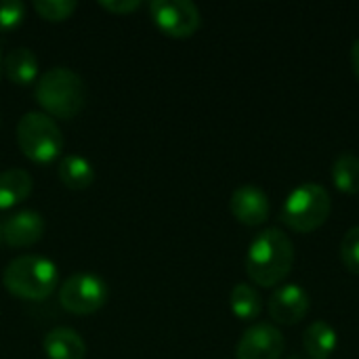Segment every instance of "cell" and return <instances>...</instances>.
Masks as SVG:
<instances>
[{"instance_id": "6da1fadb", "label": "cell", "mask_w": 359, "mask_h": 359, "mask_svg": "<svg viewBox=\"0 0 359 359\" xmlns=\"http://www.w3.org/2000/svg\"><path fill=\"white\" fill-rule=\"evenodd\" d=\"M294 265V244L278 227L261 231L248 246L246 273L252 284L271 288L282 284Z\"/></svg>"}, {"instance_id": "7a4b0ae2", "label": "cell", "mask_w": 359, "mask_h": 359, "mask_svg": "<svg viewBox=\"0 0 359 359\" xmlns=\"http://www.w3.org/2000/svg\"><path fill=\"white\" fill-rule=\"evenodd\" d=\"M34 97L46 116L72 120L86 103V86L74 69L57 65L38 76Z\"/></svg>"}, {"instance_id": "3957f363", "label": "cell", "mask_w": 359, "mask_h": 359, "mask_svg": "<svg viewBox=\"0 0 359 359\" xmlns=\"http://www.w3.org/2000/svg\"><path fill=\"white\" fill-rule=\"evenodd\" d=\"M2 284L17 299L46 301L59 284V271L46 257L21 255L4 267Z\"/></svg>"}, {"instance_id": "277c9868", "label": "cell", "mask_w": 359, "mask_h": 359, "mask_svg": "<svg viewBox=\"0 0 359 359\" xmlns=\"http://www.w3.org/2000/svg\"><path fill=\"white\" fill-rule=\"evenodd\" d=\"M15 139L21 154L38 164H48L57 160L63 151L65 139L55 122V118L44 111H27L19 118L15 128Z\"/></svg>"}, {"instance_id": "5b68a950", "label": "cell", "mask_w": 359, "mask_h": 359, "mask_svg": "<svg viewBox=\"0 0 359 359\" xmlns=\"http://www.w3.org/2000/svg\"><path fill=\"white\" fill-rule=\"evenodd\" d=\"M330 208L332 200L324 185L303 183L284 200L280 219L288 229L297 233H309L326 223V219L330 217Z\"/></svg>"}, {"instance_id": "8992f818", "label": "cell", "mask_w": 359, "mask_h": 359, "mask_svg": "<svg viewBox=\"0 0 359 359\" xmlns=\"http://www.w3.org/2000/svg\"><path fill=\"white\" fill-rule=\"evenodd\" d=\"M107 284L88 271L69 276L59 288V303L67 313L90 316L107 303Z\"/></svg>"}, {"instance_id": "52a82bcc", "label": "cell", "mask_w": 359, "mask_h": 359, "mask_svg": "<svg viewBox=\"0 0 359 359\" xmlns=\"http://www.w3.org/2000/svg\"><path fill=\"white\" fill-rule=\"evenodd\" d=\"M149 15L158 29L170 38H189L202 25L200 8L191 0H154Z\"/></svg>"}, {"instance_id": "ba28073f", "label": "cell", "mask_w": 359, "mask_h": 359, "mask_svg": "<svg viewBox=\"0 0 359 359\" xmlns=\"http://www.w3.org/2000/svg\"><path fill=\"white\" fill-rule=\"evenodd\" d=\"M284 334L276 324H252L238 341L236 359H280L284 353Z\"/></svg>"}, {"instance_id": "9c48e42d", "label": "cell", "mask_w": 359, "mask_h": 359, "mask_svg": "<svg viewBox=\"0 0 359 359\" xmlns=\"http://www.w3.org/2000/svg\"><path fill=\"white\" fill-rule=\"evenodd\" d=\"M311 309V297L301 284H282L269 297V316L280 326H294Z\"/></svg>"}, {"instance_id": "30bf717a", "label": "cell", "mask_w": 359, "mask_h": 359, "mask_svg": "<svg viewBox=\"0 0 359 359\" xmlns=\"http://www.w3.org/2000/svg\"><path fill=\"white\" fill-rule=\"evenodd\" d=\"M229 210L236 217V221H240L246 227H259L263 225L269 215H271V204L267 194L252 183L240 185L231 198H229Z\"/></svg>"}, {"instance_id": "8fae6325", "label": "cell", "mask_w": 359, "mask_h": 359, "mask_svg": "<svg viewBox=\"0 0 359 359\" xmlns=\"http://www.w3.org/2000/svg\"><path fill=\"white\" fill-rule=\"evenodd\" d=\"M46 223L36 210H17L2 223V240L11 248H29L44 236Z\"/></svg>"}, {"instance_id": "7c38bea8", "label": "cell", "mask_w": 359, "mask_h": 359, "mask_svg": "<svg viewBox=\"0 0 359 359\" xmlns=\"http://www.w3.org/2000/svg\"><path fill=\"white\" fill-rule=\"evenodd\" d=\"M44 353L48 359H84L86 343L84 339L67 326H59L46 332L42 341Z\"/></svg>"}, {"instance_id": "4fadbf2b", "label": "cell", "mask_w": 359, "mask_h": 359, "mask_svg": "<svg viewBox=\"0 0 359 359\" xmlns=\"http://www.w3.org/2000/svg\"><path fill=\"white\" fill-rule=\"evenodd\" d=\"M2 72L13 84L27 86L38 80V57L27 46H17L2 57Z\"/></svg>"}, {"instance_id": "5bb4252c", "label": "cell", "mask_w": 359, "mask_h": 359, "mask_svg": "<svg viewBox=\"0 0 359 359\" xmlns=\"http://www.w3.org/2000/svg\"><path fill=\"white\" fill-rule=\"evenodd\" d=\"M34 179L23 168H6L0 172V210H11L29 198Z\"/></svg>"}, {"instance_id": "9a60e30c", "label": "cell", "mask_w": 359, "mask_h": 359, "mask_svg": "<svg viewBox=\"0 0 359 359\" xmlns=\"http://www.w3.org/2000/svg\"><path fill=\"white\" fill-rule=\"evenodd\" d=\"M303 347L311 359H330L339 347V334L328 322L318 320L307 326L303 334Z\"/></svg>"}, {"instance_id": "2e32d148", "label": "cell", "mask_w": 359, "mask_h": 359, "mask_svg": "<svg viewBox=\"0 0 359 359\" xmlns=\"http://www.w3.org/2000/svg\"><path fill=\"white\" fill-rule=\"evenodd\" d=\"M59 181L74 191L88 189L95 181V168L86 158L69 154L59 164Z\"/></svg>"}, {"instance_id": "e0dca14e", "label": "cell", "mask_w": 359, "mask_h": 359, "mask_svg": "<svg viewBox=\"0 0 359 359\" xmlns=\"http://www.w3.org/2000/svg\"><path fill=\"white\" fill-rule=\"evenodd\" d=\"M229 307H231V313L242 320V322H252L261 316L263 311V299H261V292L252 286V284H236L231 288V294H229Z\"/></svg>"}, {"instance_id": "ac0fdd59", "label": "cell", "mask_w": 359, "mask_h": 359, "mask_svg": "<svg viewBox=\"0 0 359 359\" xmlns=\"http://www.w3.org/2000/svg\"><path fill=\"white\" fill-rule=\"evenodd\" d=\"M332 183L343 194H359V156L353 151H343L332 162Z\"/></svg>"}, {"instance_id": "d6986e66", "label": "cell", "mask_w": 359, "mask_h": 359, "mask_svg": "<svg viewBox=\"0 0 359 359\" xmlns=\"http://www.w3.org/2000/svg\"><path fill=\"white\" fill-rule=\"evenodd\" d=\"M78 8L76 0H36L34 11L44 21H65L69 19Z\"/></svg>"}, {"instance_id": "ffe728a7", "label": "cell", "mask_w": 359, "mask_h": 359, "mask_svg": "<svg viewBox=\"0 0 359 359\" xmlns=\"http://www.w3.org/2000/svg\"><path fill=\"white\" fill-rule=\"evenodd\" d=\"M25 19V4L21 0H0V34L17 29Z\"/></svg>"}, {"instance_id": "44dd1931", "label": "cell", "mask_w": 359, "mask_h": 359, "mask_svg": "<svg viewBox=\"0 0 359 359\" xmlns=\"http://www.w3.org/2000/svg\"><path fill=\"white\" fill-rule=\"evenodd\" d=\"M341 261L345 269L359 276V225L351 227L341 242Z\"/></svg>"}, {"instance_id": "7402d4cb", "label": "cell", "mask_w": 359, "mask_h": 359, "mask_svg": "<svg viewBox=\"0 0 359 359\" xmlns=\"http://www.w3.org/2000/svg\"><path fill=\"white\" fill-rule=\"evenodd\" d=\"M99 6L111 15H130L143 6L141 0H99Z\"/></svg>"}, {"instance_id": "603a6c76", "label": "cell", "mask_w": 359, "mask_h": 359, "mask_svg": "<svg viewBox=\"0 0 359 359\" xmlns=\"http://www.w3.org/2000/svg\"><path fill=\"white\" fill-rule=\"evenodd\" d=\"M351 65H353L355 76L359 78V38L353 42V46H351Z\"/></svg>"}, {"instance_id": "cb8c5ba5", "label": "cell", "mask_w": 359, "mask_h": 359, "mask_svg": "<svg viewBox=\"0 0 359 359\" xmlns=\"http://www.w3.org/2000/svg\"><path fill=\"white\" fill-rule=\"evenodd\" d=\"M0 76H2V50H0Z\"/></svg>"}, {"instance_id": "d4e9b609", "label": "cell", "mask_w": 359, "mask_h": 359, "mask_svg": "<svg viewBox=\"0 0 359 359\" xmlns=\"http://www.w3.org/2000/svg\"><path fill=\"white\" fill-rule=\"evenodd\" d=\"M0 240H2V223H0Z\"/></svg>"}, {"instance_id": "484cf974", "label": "cell", "mask_w": 359, "mask_h": 359, "mask_svg": "<svg viewBox=\"0 0 359 359\" xmlns=\"http://www.w3.org/2000/svg\"><path fill=\"white\" fill-rule=\"evenodd\" d=\"M286 359H301V358H297V355H292V358H286Z\"/></svg>"}]
</instances>
